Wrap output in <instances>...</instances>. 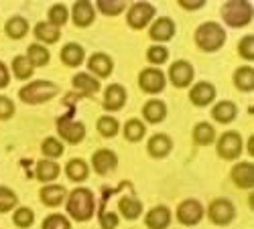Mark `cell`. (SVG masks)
Returning <instances> with one entry per match:
<instances>
[{"mask_svg":"<svg viewBox=\"0 0 254 229\" xmlns=\"http://www.w3.org/2000/svg\"><path fill=\"white\" fill-rule=\"evenodd\" d=\"M67 211L73 219L77 221H86L92 217L94 213V197L88 189H75L71 195H69V201H67Z\"/></svg>","mask_w":254,"mask_h":229,"instance_id":"1","label":"cell"},{"mask_svg":"<svg viewBox=\"0 0 254 229\" xmlns=\"http://www.w3.org/2000/svg\"><path fill=\"white\" fill-rule=\"evenodd\" d=\"M224 39H226V33L216 23H205L195 33V41H197V45L203 51H216V49H220L224 45Z\"/></svg>","mask_w":254,"mask_h":229,"instance_id":"2","label":"cell"},{"mask_svg":"<svg viewBox=\"0 0 254 229\" xmlns=\"http://www.w3.org/2000/svg\"><path fill=\"white\" fill-rule=\"evenodd\" d=\"M57 93V86L51 81H35L29 83L27 88L20 90V99H25L29 103H39V101H47Z\"/></svg>","mask_w":254,"mask_h":229,"instance_id":"3","label":"cell"},{"mask_svg":"<svg viewBox=\"0 0 254 229\" xmlns=\"http://www.w3.org/2000/svg\"><path fill=\"white\" fill-rule=\"evenodd\" d=\"M222 14H224L228 25L244 27V25L250 23V18H252V6L248 2H228L222 8Z\"/></svg>","mask_w":254,"mask_h":229,"instance_id":"4","label":"cell"},{"mask_svg":"<svg viewBox=\"0 0 254 229\" xmlns=\"http://www.w3.org/2000/svg\"><path fill=\"white\" fill-rule=\"evenodd\" d=\"M242 152V138L238 132H226L218 142V154L226 160L236 158Z\"/></svg>","mask_w":254,"mask_h":229,"instance_id":"5","label":"cell"},{"mask_svg":"<svg viewBox=\"0 0 254 229\" xmlns=\"http://www.w3.org/2000/svg\"><path fill=\"white\" fill-rule=\"evenodd\" d=\"M177 217L183 225H195L201 221L203 217V209H201V205L193 199H189V201H183L179 205V209H177Z\"/></svg>","mask_w":254,"mask_h":229,"instance_id":"6","label":"cell"},{"mask_svg":"<svg viewBox=\"0 0 254 229\" xmlns=\"http://www.w3.org/2000/svg\"><path fill=\"white\" fill-rule=\"evenodd\" d=\"M209 219L218 225H226L234 219V207L226 199H218L209 205Z\"/></svg>","mask_w":254,"mask_h":229,"instance_id":"7","label":"cell"},{"mask_svg":"<svg viewBox=\"0 0 254 229\" xmlns=\"http://www.w3.org/2000/svg\"><path fill=\"white\" fill-rule=\"evenodd\" d=\"M153 14H155V8H153L151 4L138 2V4H134V6L130 8V12H128V25L134 27V29H142V27H146V23H149V20L153 18Z\"/></svg>","mask_w":254,"mask_h":229,"instance_id":"8","label":"cell"},{"mask_svg":"<svg viewBox=\"0 0 254 229\" xmlns=\"http://www.w3.org/2000/svg\"><path fill=\"white\" fill-rule=\"evenodd\" d=\"M138 81H140V88L149 93H157L165 88V75L159 69H144Z\"/></svg>","mask_w":254,"mask_h":229,"instance_id":"9","label":"cell"},{"mask_svg":"<svg viewBox=\"0 0 254 229\" xmlns=\"http://www.w3.org/2000/svg\"><path fill=\"white\" fill-rule=\"evenodd\" d=\"M169 77H171V81L177 88H185L193 79V69L189 63H185V61H177V63H173V67L169 69Z\"/></svg>","mask_w":254,"mask_h":229,"instance_id":"10","label":"cell"},{"mask_svg":"<svg viewBox=\"0 0 254 229\" xmlns=\"http://www.w3.org/2000/svg\"><path fill=\"white\" fill-rule=\"evenodd\" d=\"M59 132L71 144L79 142L83 136H86V128H83V124H77V122H71V120H59Z\"/></svg>","mask_w":254,"mask_h":229,"instance_id":"11","label":"cell"},{"mask_svg":"<svg viewBox=\"0 0 254 229\" xmlns=\"http://www.w3.org/2000/svg\"><path fill=\"white\" fill-rule=\"evenodd\" d=\"M232 179L238 186L242 189H250L254 184V166L250 162H240L238 166H234V171H232Z\"/></svg>","mask_w":254,"mask_h":229,"instance_id":"12","label":"cell"},{"mask_svg":"<svg viewBox=\"0 0 254 229\" xmlns=\"http://www.w3.org/2000/svg\"><path fill=\"white\" fill-rule=\"evenodd\" d=\"M92 164H94L96 173L106 175V173L112 171L114 166H116V154L110 152V150H98L94 154V158H92Z\"/></svg>","mask_w":254,"mask_h":229,"instance_id":"13","label":"cell"},{"mask_svg":"<svg viewBox=\"0 0 254 229\" xmlns=\"http://www.w3.org/2000/svg\"><path fill=\"white\" fill-rule=\"evenodd\" d=\"M124 99H126V92L120 86H110L106 90L104 95V108L106 110H120L124 106Z\"/></svg>","mask_w":254,"mask_h":229,"instance_id":"14","label":"cell"},{"mask_svg":"<svg viewBox=\"0 0 254 229\" xmlns=\"http://www.w3.org/2000/svg\"><path fill=\"white\" fill-rule=\"evenodd\" d=\"M214 95H216V90H214V86H209V83H197L191 90V93H189V97H191L195 106H207V103L214 99Z\"/></svg>","mask_w":254,"mask_h":229,"instance_id":"15","label":"cell"},{"mask_svg":"<svg viewBox=\"0 0 254 229\" xmlns=\"http://www.w3.org/2000/svg\"><path fill=\"white\" fill-rule=\"evenodd\" d=\"M171 221V213L167 207H155V209L146 215V225L151 229H165Z\"/></svg>","mask_w":254,"mask_h":229,"instance_id":"16","label":"cell"},{"mask_svg":"<svg viewBox=\"0 0 254 229\" xmlns=\"http://www.w3.org/2000/svg\"><path fill=\"white\" fill-rule=\"evenodd\" d=\"M90 69L100 77H108L112 73V59L104 53H96L90 59Z\"/></svg>","mask_w":254,"mask_h":229,"instance_id":"17","label":"cell"},{"mask_svg":"<svg viewBox=\"0 0 254 229\" xmlns=\"http://www.w3.org/2000/svg\"><path fill=\"white\" fill-rule=\"evenodd\" d=\"M94 20V8L90 2H75L73 6V23L77 27H88Z\"/></svg>","mask_w":254,"mask_h":229,"instance_id":"18","label":"cell"},{"mask_svg":"<svg viewBox=\"0 0 254 229\" xmlns=\"http://www.w3.org/2000/svg\"><path fill=\"white\" fill-rule=\"evenodd\" d=\"M175 33V25L169 18H159L151 29V37L155 41H169Z\"/></svg>","mask_w":254,"mask_h":229,"instance_id":"19","label":"cell"},{"mask_svg":"<svg viewBox=\"0 0 254 229\" xmlns=\"http://www.w3.org/2000/svg\"><path fill=\"white\" fill-rule=\"evenodd\" d=\"M61 59H63V63H65V65H69V67H77L81 61H83V49H81L79 45H75V43H69V45L63 47V51H61Z\"/></svg>","mask_w":254,"mask_h":229,"instance_id":"20","label":"cell"},{"mask_svg":"<svg viewBox=\"0 0 254 229\" xmlns=\"http://www.w3.org/2000/svg\"><path fill=\"white\" fill-rule=\"evenodd\" d=\"M63 199H65V189H63V186L53 184V186H45V189L41 191V201H43L45 205H49V207L61 205Z\"/></svg>","mask_w":254,"mask_h":229,"instance_id":"21","label":"cell"},{"mask_svg":"<svg viewBox=\"0 0 254 229\" xmlns=\"http://www.w3.org/2000/svg\"><path fill=\"white\" fill-rule=\"evenodd\" d=\"M169 150H171V140H169L167 136L157 134V136L151 138V142H149V152H151L153 156L161 158V156L169 154Z\"/></svg>","mask_w":254,"mask_h":229,"instance_id":"22","label":"cell"},{"mask_svg":"<svg viewBox=\"0 0 254 229\" xmlns=\"http://www.w3.org/2000/svg\"><path fill=\"white\" fill-rule=\"evenodd\" d=\"M35 37L41 39L43 43H55V41L59 39V29L51 23H39L35 27Z\"/></svg>","mask_w":254,"mask_h":229,"instance_id":"23","label":"cell"},{"mask_svg":"<svg viewBox=\"0 0 254 229\" xmlns=\"http://www.w3.org/2000/svg\"><path fill=\"white\" fill-rule=\"evenodd\" d=\"M165 114H167L165 103H163V101H157V99L149 101V103L144 106V110H142V116L149 120V122H161V120L165 118Z\"/></svg>","mask_w":254,"mask_h":229,"instance_id":"24","label":"cell"},{"mask_svg":"<svg viewBox=\"0 0 254 229\" xmlns=\"http://www.w3.org/2000/svg\"><path fill=\"white\" fill-rule=\"evenodd\" d=\"M211 116H214L218 122H232L234 120V116H236V106L232 101H222V103H218V106L214 108V112H211Z\"/></svg>","mask_w":254,"mask_h":229,"instance_id":"25","label":"cell"},{"mask_svg":"<svg viewBox=\"0 0 254 229\" xmlns=\"http://www.w3.org/2000/svg\"><path fill=\"white\" fill-rule=\"evenodd\" d=\"M73 86H75L79 92H83V93H96V92L100 90V83H98L94 77L86 75V73L75 75V77H73Z\"/></svg>","mask_w":254,"mask_h":229,"instance_id":"26","label":"cell"},{"mask_svg":"<svg viewBox=\"0 0 254 229\" xmlns=\"http://www.w3.org/2000/svg\"><path fill=\"white\" fill-rule=\"evenodd\" d=\"M234 81H236V86L244 92L254 90V71H252V67H240L234 75Z\"/></svg>","mask_w":254,"mask_h":229,"instance_id":"27","label":"cell"},{"mask_svg":"<svg viewBox=\"0 0 254 229\" xmlns=\"http://www.w3.org/2000/svg\"><path fill=\"white\" fill-rule=\"evenodd\" d=\"M31 61V65L33 67H41V65H47L49 63V51L45 47H41V45H31L29 47V57Z\"/></svg>","mask_w":254,"mask_h":229,"instance_id":"28","label":"cell"},{"mask_svg":"<svg viewBox=\"0 0 254 229\" xmlns=\"http://www.w3.org/2000/svg\"><path fill=\"white\" fill-rule=\"evenodd\" d=\"M59 175V166L51 160H41L37 164V179L39 181H53Z\"/></svg>","mask_w":254,"mask_h":229,"instance_id":"29","label":"cell"},{"mask_svg":"<svg viewBox=\"0 0 254 229\" xmlns=\"http://www.w3.org/2000/svg\"><path fill=\"white\" fill-rule=\"evenodd\" d=\"M120 211L124 213V217L136 219L142 211V205H140V201H136L132 197H124V199H120Z\"/></svg>","mask_w":254,"mask_h":229,"instance_id":"30","label":"cell"},{"mask_svg":"<svg viewBox=\"0 0 254 229\" xmlns=\"http://www.w3.org/2000/svg\"><path fill=\"white\" fill-rule=\"evenodd\" d=\"M29 31V25H27V20L25 18H20V16H14L10 18L8 23H6V33L12 37V39H20V37H25Z\"/></svg>","mask_w":254,"mask_h":229,"instance_id":"31","label":"cell"},{"mask_svg":"<svg viewBox=\"0 0 254 229\" xmlns=\"http://www.w3.org/2000/svg\"><path fill=\"white\" fill-rule=\"evenodd\" d=\"M67 177L71 181H83L88 177V164L83 160H79V158L69 160V164H67Z\"/></svg>","mask_w":254,"mask_h":229,"instance_id":"32","label":"cell"},{"mask_svg":"<svg viewBox=\"0 0 254 229\" xmlns=\"http://www.w3.org/2000/svg\"><path fill=\"white\" fill-rule=\"evenodd\" d=\"M214 128L209 126V124H197L195 130H193V138L197 144H201V146H205V144L214 142Z\"/></svg>","mask_w":254,"mask_h":229,"instance_id":"33","label":"cell"},{"mask_svg":"<svg viewBox=\"0 0 254 229\" xmlns=\"http://www.w3.org/2000/svg\"><path fill=\"white\" fill-rule=\"evenodd\" d=\"M12 69H14V75L18 79H27L33 75V65H31V61L27 57H16L12 61Z\"/></svg>","mask_w":254,"mask_h":229,"instance_id":"34","label":"cell"},{"mask_svg":"<svg viewBox=\"0 0 254 229\" xmlns=\"http://www.w3.org/2000/svg\"><path fill=\"white\" fill-rule=\"evenodd\" d=\"M124 136L128 138V140H132V142L140 140V138L144 136V126H142V122H138V120H130V122L124 126Z\"/></svg>","mask_w":254,"mask_h":229,"instance_id":"35","label":"cell"},{"mask_svg":"<svg viewBox=\"0 0 254 229\" xmlns=\"http://www.w3.org/2000/svg\"><path fill=\"white\" fill-rule=\"evenodd\" d=\"M14 205H16V195H14L10 189H4V186H0V213L10 211Z\"/></svg>","mask_w":254,"mask_h":229,"instance_id":"36","label":"cell"},{"mask_svg":"<svg viewBox=\"0 0 254 229\" xmlns=\"http://www.w3.org/2000/svg\"><path fill=\"white\" fill-rule=\"evenodd\" d=\"M98 130H100L102 136H114L118 132V122L114 118H108V116L100 118L98 120Z\"/></svg>","mask_w":254,"mask_h":229,"instance_id":"37","label":"cell"},{"mask_svg":"<svg viewBox=\"0 0 254 229\" xmlns=\"http://www.w3.org/2000/svg\"><path fill=\"white\" fill-rule=\"evenodd\" d=\"M98 6L104 14H108V16H114V14L124 10V2H120V0H100Z\"/></svg>","mask_w":254,"mask_h":229,"instance_id":"38","label":"cell"},{"mask_svg":"<svg viewBox=\"0 0 254 229\" xmlns=\"http://www.w3.org/2000/svg\"><path fill=\"white\" fill-rule=\"evenodd\" d=\"M49 23L51 25H63V23H65V20H67V8L65 6H63V4H55L51 10H49Z\"/></svg>","mask_w":254,"mask_h":229,"instance_id":"39","label":"cell"},{"mask_svg":"<svg viewBox=\"0 0 254 229\" xmlns=\"http://www.w3.org/2000/svg\"><path fill=\"white\" fill-rule=\"evenodd\" d=\"M43 152H45L47 156L55 158V156H61V154H63V146H61V142H59V140H55V138H47V140L43 142Z\"/></svg>","mask_w":254,"mask_h":229,"instance_id":"40","label":"cell"},{"mask_svg":"<svg viewBox=\"0 0 254 229\" xmlns=\"http://www.w3.org/2000/svg\"><path fill=\"white\" fill-rule=\"evenodd\" d=\"M43 229H71V227H69V221H67L65 217H61V215H51V217L45 219Z\"/></svg>","mask_w":254,"mask_h":229,"instance_id":"41","label":"cell"},{"mask_svg":"<svg viewBox=\"0 0 254 229\" xmlns=\"http://www.w3.org/2000/svg\"><path fill=\"white\" fill-rule=\"evenodd\" d=\"M33 219H35V215H33L31 209H18V211L14 213V223H16L18 227H29V225H33Z\"/></svg>","mask_w":254,"mask_h":229,"instance_id":"42","label":"cell"},{"mask_svg":"<svg viewBox=\"0 0 254 229\" xmlns=\"http://www.w3.org/2000/svg\"><path fill=\"white\" fill-rule=\"evenodd\" d=\"M238 51H240V55L244 57V59H254V37H244L242 41H240V47H238Z\"/></svg>","mask_w":254,"mask_h":229,"instance_id":"43","label":"cell"},{"mask_svg":"<svg viewBox=\"0 0 254 229\" xmlns=\"http://www.w3.org/2000/svg\"><path fill=\"white\" fill-rule=\"evenodd\" d=\"M146 57H149V61H151V63H165V61H167V57H169V53H167V49H163V47H151L149 49V55H146Z\"/></svg>","mask_w":254,"mask_h":229,"instance_id":"44","label":"cell"},{"mask_svg":"<svg viewBox=\"0 0 254 229\" xmlns=\"http://www.w3.org/2000/svg\"><path fill=\"white\" fill-rule=\"evenodd\" d=\"M12 112H14L12 101H10L8 97H2V95H0V118L6 120V118H10V116H12Z\"/></svg>","mask_w":254,"mask_h":229,"instance_id":"45","label":"cell"},{"mask_svg":"<svg viewBox=\"0 0 254 229\" xmlns=\"http://www.w3.org/2000/svg\"><path fill=\"white\" fill-rule=\"evenodd\" d=\"M100 223H102V227H104V229H114V227L118 225V217H116L114 213L104 211V213L100 215Z\"/></svg>","mask_w":254,"mask_h":229,"instance_id":"46","label":"cell"},{"mask_svg":"<svg viewBox=\"0 0 254 229\" xmlns=\"http://www.w3.org/2000/svg\"><path fill=\"white\" fill-rule=\"evenodd\" d=\"M181 6L183 8H201L203 2L201 0H181Z\"/></svg>","mask_w":254,"mask_h":229,"instance_id":"47","label":"cell"},{"mask_svg":"<svg viewBox=\"0 0 254 229\" xmlns=\"http://www.w3.org/2000/svg\"><path fill=\"white\" fill-rule=\"evenodd\" d=\"M8 83V71L4 67V63H0V88H4Z\"/></svg>","mask_w":254,"mask_h":229,"instance_id":"48","label":"cell"},{"mask_svg":"<svg viewBox=\"0 0 254 229\" xmlns=\"http://www.w3.org/2000/svg\"><path fill=\"white\" fill-rule=\"evenodd\" d=\"M248 152H250V154H254V138H250V140H248Z\"/></svg>","mask_w":254,"mask_h":229,"instance_id":"49","label":"cell"}]
</instances>
